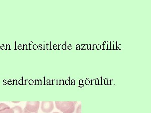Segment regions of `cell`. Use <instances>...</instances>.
Instances as JSON below:
<instances>
[{
	"label": "cell",
	"mask_w": 151,
	"mask_h": 113,
	"mask_svg": "<svg viewBox=\"0 0 151 113\" xmlns=\"http://www.w3.org/2000/svg\"><path fill=\"white\" fill-rule=\"evenodd\" d=\"M96 48L98 50H100V49L101 48V45H97L96 46Z\"/></svg>",
	"instance_id": "cell-11"
},
{
	"label": "cell",
	"mask_w": 151,
	"mask_h": 113,
	"mask_svg": "<svg viewBox=\"0 0 151 113\" xmlns=\"http://www.w3.org/2000/svg\"><path fill=\"white\" fill-rule=\"evenodd\" d=\"M86 46H87V50H90V49L91 50V46L92 45H86Z\"/></svg>",
	"instance_id": "cell-14"
},
{
	"label": "cell",
	"mask_w": 151,
	"mask_h": 113,
	"mask_svg": "<svg viewBox=\"0 0 151 113\" xmlns=\"http://www.w3.org/2000/svg\"><path fill=\"white\" fill-rule=\"evenodd\" d=\"M13 113H23V110L21 106H16L12 108Z\"/></svg>",
	"instance_id": "cell-5"
},
{
	"label": "cell",
	"mask_w": 151,
	"mask_h": 113,
	"mask_svg": "<svg viewBox=\"0 0 151 113\" xmlns=\"http://www.w3.org/2000/svg\"><path fill=\"white\" fill-rule=\"evenodd\" d=\"M24 113H38V112H29V111H28L25 108H24Z\"/></svg>",
	"instance_id": "cell-7"
},
{
	"label": "cell",
	"mask_w": 151,
	"mask_h": 113,
	"mask_svg": "<svg viewBox=\"0 0 151 113\" xmlns=\"http://www.w3.org/2000/svg\"><path fill=\"white\" fill-rule=\"evenodd\" d=\"M54 108V103L53 101H43L41 110L45 113H51Z\"/></svg>",
	"instance_id": "cell-3"
},
{
	"label": "cell",
	"mask_w": 151,
	"mask_h": 113,
	"mask_svg": "<svg viewBox=\"0 0 151 113\" xmlns=\"http://www.w3.org/2000/svg\"><path fill=\"white\" fill-rule=\"evenodd\" d=\"M81 108H82V105L80 104L76 108V113H81Z\"/></svg>",
	"instance_id": "cell-6"
},
{
	"label": "cell",
	"mask_w": 151,
	"mask_h": 113,
	"mask_svg": "<svg viewBox=\"0 0 151 113\" xmlns=\"http://www.w3.org/2000/svg\"><path fill=\"white\" fill-rule=\"evenodd\" d=\"M18 48L19 50H21L22 49V45H19L18 46Z\"/></svg>",
	"instance_id": "cell-17"
},
{
	"label": "cell",
	"mask_w": 151,
	"mask_h": 113,
	"mask_svg": "<svg viewBox=\"0 0 151 113\" xmlns=\"http://www.w3.org/2000/svg\"><path fill=\"white\" fill-rule=\"evenodd\" d=\"M65 43H66V44L63 45L62 46V49L63 50H67V42H65Z\"/></svg>",
	"instance_id": "cell-8"
},
{
	"label": "cell",
	"mask_w": 151,
	"mask_h": 113,
	"mask_svg": "<svg viewBox=\"0 0 151 113\" xmlns=\"http://www.w3.org/2000/svg\"><path fill=\"white\" fill-rule=\"evenodd\" d=\"M0 113H13L12 108L5 103L0 104Z\"/></svg>",
	"instance_id": "cell-4"
},
{
	"label": "cell",
	"mask_w": 151,
	"mask_h": 113,
	"mask_svg": "<svg viewBox=\"0 0 151 113\" xmlns=\"http://www.w3.org/2000/svg\"><path fill=\"white\" fill-rule=\"evenodd\" d=\"M23 50H27V45H23Z\"/></svg>",
	"instance_id": "cell-10"
},
{
	"label": "cell",
	"mask_w": 151,
	"mask_h": 113,
	"mask_svg": "<svg viewBox=\"0 0 151 113\" xmlns=\"http://www.w3.org/2000/svg\"><path fill=\"white\" fill-rule=\"evenodd\" d=\"M6 50H10V45H6Z\"/></svg>",
	"instance_id": "cell-12"
},
{
	"label": "cell",
	"mask_w": 151,
	"mask_h": 113,
	"mask_svg": "<svg viewBox=\"0 0 151 113\" xmlns=\"http://www.w3.org/2000/svg\"><path fill=\"white\" fill-rule=\"evenodd\" d=\"M76 50H80V46L78 47H76Z\"/></svg>",
	"instance_id": "cell-18"
},
{
	"label": "cell",
	"mask_w": 151,
	"mask_h": 113,
	"mask_svg": "<svg viewBox=\"0 0 151 113\" xmlns=\"http://www.w3.org/2000/svg\"><path fill=\"white\" fill-rule=\"evenodd\" d=\"M53 113H60L58 112H53Z\"/></svg>",
	"instance_id": "cell-20"
},
{
	"label": "cell",
	"mask_w": 151,
	"mask_h": 113,
	"mask_svg": "<svg viewBox=\"0 0 151 113\" xmlns=\"http://www.w3.org/2000/svg\"><path fill=\"white\" fill-rule=\"evenodd\" d=\"M55 106L58 110L63 113H73L75 110L76 102L75 101H55Z\"/></svg>",
	"instance_id": "cell-1"
},
{
	"label": "cell",
	"mask_w": 151,
	"mask_h": 113,
	"mask_svg": "<svg viewBox=\"0 0 151 113\" xmlns=\"http://www.w3.org/2000/svg\"><path fill=\"white\" fill-rule=\"evenodd\" d=\"M57 46L58 45H53V49H54V50H55L57 49V47H58V46Z\"/></svg>",
	"instance_id": "cell-16"
},
{
	"label": "cell",
	"mask_w": 151,
	"mask_h": 113,
	"mask_svg": "<svg viewBox=\"0 0 151 113\" xmlns=\"http://www.w3.org/2000/svg\"><path fill=\"white\" fill-rule=\"evenodd\" d=\"M37 48H38V46L37 45H34L33 46V49L34 50H37Z\"/></svg>",
	"instance_id": "cell-9"
},
{
	"label": "cell",
	"mask_w": 151,
	"mask_h": 113,
	"mask_svg": "<svg viewBox=\"0 0 151 113\" xmlns=\"http://www.w3.org/2000/svg\"><path fill=\"white\" fill-rule=\"evenodd\" d=\"M5 45H1V47H0V48H1V50H4V49H5Z\"/></svg>",
	"instance_id": "cell-13"
},
{
	"label": "cell",
	"mask_w": 151,
	"mask_h": 113,
	"mask_svg": "<svg viewBox=\"0 0 151 113\" xmlns=\"http://www.w3.org/2000/svg\"><path fill=\"white\" fill-rule=\"evenodd\" d=\"M67 48L69 50H71L72 49V46H71V45H69Z\"/></svg>",
	"instance_id": "cell-15"
},
{
	"label": "cell",
	"mask_w": 151,
	"mask_h": 113,
	"mask_svg": "<svg viewBox=\"0 0 151 113\" xmlns=\"http://www.w3.org/2000/svg\"><path fill=\"white\" fill-rule=\"evenodd\" d=\"M79 45H76V47H79Z\"/></svg>",
	"instance_id": "cell-19"
},
{
	"label": "cell",
	"mask_w": 151,
	"mask_h": 113,
	"mask_svg": "<svg viewBox=\"0 0 151 113\" xmlns=\"http://www.w3.org/2000/svg\"><path fill=\"white\" fill-rule=\"evenodd\" d=\"M40 105L39 101H28L25 108L32 112H38Z\"/></svg>",
	"instance_id": "cell-2"
}]
</instances>
